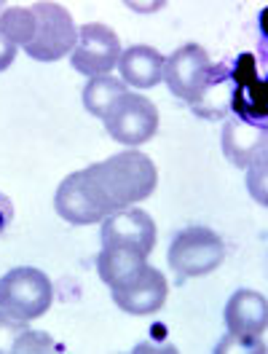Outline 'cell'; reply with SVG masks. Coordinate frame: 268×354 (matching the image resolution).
<instances>
[{"mask_svg": "<svg viewBox=\"0 0 268 354\" xmlns=\"http://www.w3.org/2000/svg\"><path fill=\"white\" fill-rule=\"evenodd\" d=\"M115 306L126 314H134V317H145V314H156L164 304H166V295H169V282L166 277L148 266L134 282L124 285V288L111 290Z\"/></svg>", "mask_w": 268, "mask_h": 354, "instance_id": "11", "label": "cell"}, {"mask_svg": "<svg viewBox=\"0 0 268 354\" xmlns=\"http://www.w3.org/2000/svg\"><path fill=\"white\" fill-rule=\"evenodd\" d=\"M231 94H233V75L228 65H215L209 84L204 86L201 97L191 105L193 113H199L201 118H225V113L231 111Z\"/></svg>", "mask_w": 268, "mask_h": 354, "instance_id": "16", "label": "cell"}, {"mask_svg": "<svg viewBox=\"0 0 268 354\" xmlns=\"http://www.w3.org/2000/svg\"><path fill=\"white\" fill-rule=\"evenodd\" d=\"M164 54L153 46H132L121 51V81L134 88H151L164 81Z\"/></svg>", "mask_w": 268, "mask_h": 354, "instance_id": "15", "label": "cell"}, {"mask_svg": "<svg viewBox=\"0 0 268 354\" xmlns=\"http://www.w3.org/2000/svg\"><path fill=\"white\" fill-rule=\"evenodd\" d=\"M169 266L178 274V282L191 277H207L212 274L225 258L223 239L212 228H185L169 244Z\"/></svg>", "mask_w": 268, "mask_h": 354, "instance_id": "5", "label": "cell"}, {"mask_svg": "<svg viewBox=\"0 0 268 354\" xmlns=\"http://www.w3.org/2000/svg\"><path fill=\"white\" fill-rule=\"evenodd\" d=\"M3 6H6V3H0V14H3Z\"/></svg>", "mask_w": 268, "mask_h": 354, "instance_id": "23", "label": "cell"}, {"mask_svg": "<svg viewBox=\"0 0 268 354\" xmlns=\"http://www.w3.org/2000/svg\"><path fill=\"white\" fill-rule=\"evenodd\" d=\"M126 94V86H124V81H118V78H113V75H97V78H91L86 88H84V105H86V111L91 115H97V118H108V113L113 111V105L121 100Z\"/></svg>", "mask_w": 268, "mask_h": 354, "instance_id": "17", "label": "cell"}, {"mask_svg": "<svg viewBox=\"0 0 268 354\" xmlns=\"http://www.w3.org/2000/svg\"><path fill=\"white\" fill-rule=\"evenodd\" d=\"M156 105L148 97L132 94V91H126L105 118V132L111 134L115 142H124V145H142L156 134Z\"/></svg>", "mask_w": 268, "mask_h": 354, "instance_id": "9", "label": "cell"}, {"mask_svg": "<svg viewBox=\"0 0 268 354\" xmlns=\"http://www.w3.org/2000/svg\"><path fill=\"white\" fill-rule=\"evenodd\" d=\"M14 221V204L6 194H0V236L6 234V228Z\"/></svg>", "mask_w": 268, "mask_h": 354, "instance_id": "22", "label": "cell"}, {"mask_svg": "<svg viewBox=\"0 0 268 354\" xmlns=\"http://www.w3.org/2000/svg\"><path fill=\"white\" fill-rule=\"evenodd\" d=\"M62 346L48 335V333H41V330H27L17 338V344H14V352L17 354H30V352H59Z\"/></svg>", "mask_w": 268, "mask_h": 354, "instance_id": "19", "label": "cell"}, {"mask_svg": "<svg viewBox=\"0 0 268 354\" xmlns=\"http://www.w3.org/2000/svg\"><path fill=\"white\" fill-rule=\"evenodd\" d=\"M225 325H228V338L215 352H220L225 346H239L242 352H266V295L255 290H236L225 306Z\"/></svg>", "mask_w": 268, "mask_h": 354, "instance_id": "2", "label": "cell"}, {"mask_svg": "<svg viewBox=\"0 0 268 354\" xmlns=\"http://www.w3.org/2000/svg\"><path fill=\"white\" fill-rule=\"evenodd\" d=\"M0 32L14 46H30L35 35V14L30 6H11L0 14Z\"/></svg>", "mask_w": 268, "mask_h": 354, "instance_id": "18", "label": "cell"}, {"mask_svg": "<svg viewBox=\"0 0 268 354\" xmlns=\"http://www.w3.org/2000/svg\"><path fill=\"white\" fill-rule=\"evenodd\" d=\"M231 75H233L231 108L239 113V118L247 124L266 127V84L258 81V75H255V59L245 54L236 62V70H231Z\"/></svg>", "mask_w": 268, "mask_h": 354, "instance_id": "12", "label": "cell"}, {"mask_svg": "<svg viewBox=\"0 0 268 354\" xmlns=\"http://www.w3.org/2000/svg\"><path fill=\"white\" fill-rule=\"evenodd\" d=\"M118 59H121V41L108 24L91 22L78 27V41H75V48L70 51L73 70L89 78L111 75Z\"/></svg>", "mask_w": 268, "mask_h": 354, "instance_id": "8", "label": "cell"}, {"mask_svg": "<svg viewBox=\"0 0 268 354\" xmlns=\"http://www.w3.org/2000/svg\"><path fill=\"white\" fill-rule=\"evenodd\" d=\"M86 175L115 209H126L134 201L148 199L158 185L156 164L151 161V156L140 151H124L99 164H91Z\"/></svg>", "mask_w": 268, "mask_h": 354, "instance_id": "1", "label": "cell"}, {"mask_svg": "<svg viewBox=\"0 0 268 354\" xmlns=\"http://www.w3.org/2000/svg\"><path fill=\"white\" fill-rule=\"evenodd\" d=\"M24 330H27L24 319H17L8 311L0 309V352H14V344Z\"/></svg>", "mask_w": 268, "mask_h": 354, "instance_id": "20", "label": "cell"}, {"mask_svg": "<svg viewBox=\"0 0 268 354\" xmlns=\"http://www.w3.org/2000/svg\"><path fill=\"white\" fill-rule=\"evenodd\" d=\"M54 207L59 212V218L73 225H91V223H102L108 215L118 212L111 201L105 199V194L94 185V180L86 175V169L67 175L54 196Z\"/></svg>", "mask_w": 268, "mask_h": 354, "instance_id": "6", "label": "cell"}, {"mask_svg": "<svg viewBox=\"0 0 268 354\" xmlns=\"http://www.w3.org/2000/svg\"><path fill=\"white\" fill-rule=\"evenodd\" d=\"M148 268V255L134 247H102L97 255V271L111 290L134 282Z\"/></svg>", "mask_w": 268, "mask_h": 354, "instance_id": "14", "label": "cell"}, {"mask_svg": "<svg viewBox=\"0 0 268 354\" xmlns=\"http://www.w3.org/2000/svg\"><path fill=\"white\" fill-rule=\"evenodd\" d=\"M223 153L239 169L255 167L266 158V127L247 124L242 118L228 121L223 127Z\"/></svg>", "mask_w": 268, "mask_h": 354, "instance_id": "13", "label": "cell"}, {"mask_svg": "<svg viewBox=\"0 0 268 354\" xmlns=\"http://www.w3.org/2000/svg\"><path fill=\"white\" fill-rule=\"evenodd\" d=\"M102 247H134L148 255L156 247V223L142 209H118L102 221Z\"/></svg>", "mask_w": 268, "mask_h": 354, "instance_id": "10", "label": "cell"}, {"mask_svg": "<svg viewBox=\"0 0 268 354\" xmlns=\"http://www.w3.org/2000/svg\"><path fill=\"white\" fill-rule=\"evenodd\" d=\"M30 8L35 14V35L30 46H24V51L38 62H57L70 54L78 41V27L65 6L44 0L32 3Z\"/></svg>", "mask_w": 268, "mask_h": 354, "instance_id": "4", "label": "cell"}, {"mask_svg": "<svg viewBox=\"0 0 268 354\" xmlns=\"http://www.w3.org/2000/svg\"><path fill=\"white\" fill-rule=\"evenodd\" d=\"M212 70L215 65L199 44H185L172 57L164 59V81L175 97L193 105L201 97L204 86L209 84Z\"/></svg>", "mask_w": 268, "mask_h": 354, "instance_id": "7", "label": "cell"}, {"mask_svg": "<svg viewBox=\"0 0 268 354\" xmlns=\"http://www.w3.org/2000/svg\"><path fill=\"white\" fill-rule=\"evenodd\" d=\"M51 279L35 266H17L0 277V309L17 319H38L51 306Z\"/></svg>", "mask_w": 268, "mask_h": 354, "instance_id": "3", "label": "cell"}, {"mask_svg": "<svg viewBox=\"0 0 268 354\" xmlns=\"http://www.w3.org/2000/svg\"><path fill=\"white\" fill-rule=\"evenodd\" d=\"M14 59H17V46L11 44V41L0 32V73H3V70H8Z\"/></svg>", "mask_w": 268, "mask_h": 354, "instance_id": "21", "label": "cell"}]
</instances>
